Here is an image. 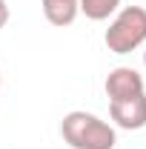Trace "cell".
I'll return each instance as SVG.
<instances>
[{"instance_id": "6da1fadb", "label": "cell", "mask_w": 146, "mask_h": 149, "mask_svg": "<svg viewBox=\"0 0 146 149\" xmlns=\"http://www.w3.org/2000/svg\"><path fill=\"white\" fill-rule=\"evenodd\" d=\"M60 135L72 149H115V143H117L115 126L100 120L92 112H83V109H74L69 115H63Z\"/></svg>"}, {"instance_id": "7a4b0ae2", "label": "cell", "mask_w": 146, "mask_h": 149, "mask_svg": "<svg viewBox=\"0 0 146 149\" xmlns=\"http://www.w3.org/2000/svg\"><path fill=\"white\" fill-rule=\"evenodd\" d=\"M103 43L112 55H129L146 43V9L143 6H123L115 12Z\"/></svg>"}, {"instance_id": "3957f363", "label": "cell", "mask_w": 146, "mask_h": 149, "mask_svg": "<svg viewBox=\"0 0 146 149\" xmlns=\"http://www.w3.org/2000/svg\"><path fill=\"white\" fill-rule=\"evenodd\" d=\"M106 97L109 103L115 100H129V97H138V95H146V86H143V74L132 66H117L106 74Z\"/></svg>"}, {"instance_id": "277c9868", "label": "cell", "mask_w": 146, "mask_h": 149, "mask_svg": "<svg viewBox=\"0 0 146 149\" xmlns=\"http://www.w3.org/2000/svg\"><path fill=\"white\" fill-rule=\"evenodd\" d=\"M109 118L115 120V126H120V129H129V132L143 129L146 126V95L109 103Z\"/></svg>"}, {"instance_id": "5b68a950", "label": "cell", "mask_w": 146, "mask_h": 149, "mask_svg": "<svg viewBox=\"0 0 146 149\" xmlns=\"http://www.w3.org/2000/svg\"><path fill=\"white\" fill-rule=\"evenodd\" d=\"M40 9H43V17L52 26H69L80 15L77 0H40Z\"/></svg>"}, {"instance_id": "8992f818", "label": "cell", "mask_w": 146, "mask_h": 149, "mask_svg": "<svg viewBox=\"0 0 146 149\" xmlns=\"http://www.w3.org/2000/svg\"><path fill=\"white\" fill-rule=\"evenodd\" d=\"M77 6L89 20H109L120 9V0H77Z\"/></svg>"}, {"instance_id": "52a82bcc", "label": "cell", "mask_w": 146, "mask_h": 149, "mask_svg": "<svg viewBox=\"0 0 146 149\" xmlns=\"http://www.w3.org/2000/svg\"><path fill=\"white\" fill-rule=\"evenodd\" d=\"M9 23V3L6 0H0V29Z\"/></svg>"}, {"instance_id": "ba28073f", "label": "cell", "mask_w": 146, "mask_h": 149, "mask_svg": "<svg viewBox=\"0 0 146 149\" xmlns=\"http://www.w3.org/2000/svg\"><path fill=\"white\" fill-rule=\"evenodd\" d=\"M143 66H146V52H143Z\"/></svg>"}, {"instance_id": "9c48e42d", "label": "cell", "mask_w": 146, "mask_h": 149, "mask_svg": "<svg viewBox=\"0 0 146 149\" xmlns=\"http://www.w3.org/2000/svg\"><path fill=\"white\" fill-rule=\"evenodd\" d=\"M0 80H3V77H0Z\"/></svg>"}]
</instances>
